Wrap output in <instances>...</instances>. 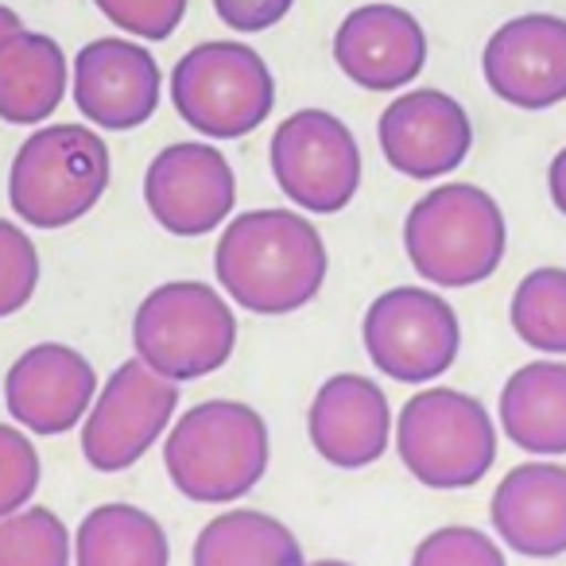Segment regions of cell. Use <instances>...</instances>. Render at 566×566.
Masks as SVG:
<instances>
[{
  "instance_id": "cell-1",
  "label": "cell",
  "mask_w": 566,
  "mask_h": 566,
  "mask_svg": "<svg viewBox=\"0 0 566 566\" xmlns=\"http://www.w3.org/2000/svg\"><path fill=\"white\" fill-rule=\"evenodd\" d=\"M213 272L237 307L280 318L318 300L331 272V252L303 213L268 206L237 213L221 226Z\"/></svg>"
},
{
  "instance_id": "cell-2",
  "label": "cell",
  "mask_w": 566,
  "mask_h": 566,
  "mask_svg": "<svg viewBox=\"0 0 566 566\" xmlns=\"http://www.w3.org/2000/svg\"><path fill=\"white\" fill-rule=\"evenodd\" d=\"M272 462L268 423L241 400H202L175 416L164 442L171 485L195 504H233L260 485Z\"/></svg>"
},
{
  "instance_id": "cell-3",
  "label": "cell",
  "mask_w": 566,
  "mask_h": 566,
  "mask_svg": "<svg viewBox=\"0 0 566 566\" xmlns=\"http://www.w3.org/2000/svg\"><path fill=\"white\" fill-rule=\"evenodd\" d=\"M408 264L442 292L485 283L509 252V221L496 198L473 182L427 190L403 218Z\"/></svg>"
},
{
  "instance_id": "cell-4",
  "label": "cell",
  "mask_w": 566,
  "mask_h": 566,
  "mask_svg": "<svg viewBox=\"0 0 566 566\" xmlns=\"http://www.w3.org/2000/svg\"><path fill=\"white\" fill-rule=\"evenodd\" d=\"M113 159L90 125H48L17 148L9 167L12 213L28 229H66L109 190Z\"/></svg>"
},
{
  "instance_id": "cell-5",
  "label": "cell",
  "mask_w": 566,
  "mask_h": 566,
  "mask_svg": "<svg viewBox=\"0 0 566 566\" xmlns=\"http://www.w3.org/2000/svg\"><path fill=\"white\" fill-rule=\"evenodd\" d=\"M133 349L151 373L187 385L229 365L237 315L202 280H167L151 287L133 315Z\"/></svg>"
},
{
  "instance_id": "cell-6",
  "label": "cell",
  "mask_w": 566,
  "mask_h": 566,
  "mask_svg": "<svg viewBox=\"0 0 566 566\" xmlns=\"http://www.w3.org/2000/svg\"><path fill=\"white\" fill-rule=\"evenodd\" d=\"M403 470L427 489H470L496 462V423L462 388H419L392 423Z\"/></svg>"
},
{
  "instance_id": "cell-7",
  "label": "cell",
  "mask_w": 566,
  "mask_h": 566,
  "mask_svg": "<svg viewBox=\"0 0 566 566\" xmlns=\"http://www.w3.org/2000/svg\"><path fill=\"white\" fill-rule=\"evenodd\" d=\"M171 105L198 136L241 140L275 105V78L249 43L210 40L190 48L171 71Z\"/></svg>"
},
{
  "instance_id": "cell-8",
  "label": "cell",
  "mask_w": 566,
  "mask_h": 566,
  "mask_svg": "<svg viewBox=\"0 0 566 566\" xmlns=\"http://www.w3.org/2000/svg\"><path fill=\"white\" fill-rule=\"evenodd\" d=\"M361 342L373 369L388 380L431 385L458 361L462 323L447 295L400 283L369 303L361 318Z\"/></svg>"
},
{
  "instance_id": "cell-9",
  "label": "cell",
  "mask_w": 566,
  "mask_h": 566,
  "mask_svg": "<svg viewBox=\"0 0 566 566\" xmlns=\"http://www.w3.org/2000/svg\"><path fill=\"white\" fill-rule=\"evenodd\" d=\"M268 164L292 206L307 213H342L361 190V148L342 117L300 109L272 133Z\"/></svg>"
},
{
  "instance_id": "cell-10",
  "label": "cell",
  "mask_w": 566,
  "mask_h": 566,
  "mask_svg": "<svg viewBox=\"0 0 566 566\" xmlns=\"http://www.w3.org/2000/svg\"><path fill=\"white\" fill-rule=\"evenodd\" d=\"M179 385L151 373L140 357H128L97 388L82 419V458L97 473H120L136 465L175 423Z\"/></svg>"
},
{
  "instance_id": "cell-11",
  "label": "cell",
  "mask_w": 566,
  "mask_h": 566,
  "mask_svg": "<svg viewBox=\"0 0 566 566\" xmlns=\"http://www.w3.org/2000/svg\"><path fill=\"white\" fill-rule=\"evenodd\" d=\"M144 206L171 237H206L237 206V175L213 144H167L144 171Z\"/></svg>"
},
{
  "instance_id": "cell-12",
  "label": "cell",
  "mask_w": 566,
  "mask_h": 566,
  "mask_svg": "<svg viewBox=\"0 0 566 566\" xmlns=\"http://www.w3.org/2000/svg\"><path fill=\"white\" fill-rule=\"evenodd\" d=\"M377 140L392 171L431 182L465 164L473 148V125L458 97L442 90H408L385 105Z\"/></svg>"
},
{
  "instance_id": "cell-13",
  "label": "cell",
  "mask_w": 566,
  "mask_h": 566,
  "mask_svg": "<svg viewBox=\"0 0 566 566\" xmlns=\"http://www.w3.org/2000/svg\"><path fill=\"white\" fill-rule=\"evenodd\" d=\"M164 71L156 55L133 40L105 35L74 55V105L90 125L128 133L156 117Z\"/></svg>"
},
{
  "instance_id": "cell-14",
  "label": "cell",
  "mask_w": 566,
  "mask_h": 566,
  "mask_svg": "<svg viewBox=\"0 0 566 566\" xmlns=\"http://www.w3.org/2000/svg\"><path fill=\"white\" fill-rule=\"evenodd\" d=\"M485 82L512 109H555L566 102V20L527 12L501 24L481 55Z\"/></svg>"
},
{
  "instance_id": "cell-15",
  "label": "cell",
  "mask_w": 566,
  "mask_h": 566,
  "mask_svg": "<svg viewBox=\"0 0 566 566\" xmlns=\"http://www.w3.org/2000/svg\"><path fill=\"white\" fill-rule=\"evenodd\" d=\"M97 388V369L86 354L63 342H40L4 373V408L17 427L51 439L86 419Z\"/></svg>"
},
{
  "instance_id": "cell-16",
  "label": "cell",
  "mask_w": 566,
  "mask_h": 566,
  "mask_svg": "<svg viewBox=\"0 0 566 566\" xmlns=\"http://www.w3.org/2000/svg\"><path fill=\"white\" fill-rule=\"evenodd\" d=\"M334 63L354 86L392 94L427 66V32L400 4H361L334 32Z\"/></svg>"
},
{
  "instance_id": "cell-17",
  "label": "cell",
  "mask_w": 566,
  "mask_h": 566,
  "mask_svg": "<svg viewBox=\"0 0 566 566\" xmlns=\"http://www.w3.org/2000/svg\"><path fill=\"white\" fill-rule=\"evenodd\" d=\"M392 403L377 380L361 373H334L323 380L307 411L311 447L338 470H365L392 447Z\"/></svg>"
},
{
  "instance_id": "cell-18",
  "label": "cell",
  "mask_w": 566,
  "mask_h": 566,
  "mask_svg": "<svg viewBox=\"0 0 566 566\" xmlns=\"http://www.w3.org/2000/svg\"><path fill=\"white\" fill-rule=\"evenodd\" d=\"M496 539L524 558L566 555V465L535 458L512 465L489 501Z\"/></svg>"
},
{
  "instance_id": "cell-19",
  "label": "cell",
  "mask_w": 566,
  "mask_h": 566,
  "mask_svg": "<svg viewBox=\"0 0 566 566\" xmlns=\"http://www.w3.org/2000/svg\"><path fill=\"white\" fill-rule=\"evenodd\" d=\"M496 419L504 439L524 454H566V361L543 357V361L520 365L501 388Z\"/></svg>"
},
{
  "instance_id": "cell-20",
  "label": "cell",
  "mask_w": 566,
  "mask_h": 566,
  "mask_svg": "<svg viewBox=\"0 0 566 566\" xmlns=\"http://www.w3.org/2000/svg\"><path fill=\"white\" fill-rule=\"evenodd\" d=\"M66 55L43 32H12L0 43V120L40 125L66 97Z\"/></svg>"
},
{
  "instance_id": "cell-21",
  "label": "cell",
  "mask_w": 566,
  "mask_h": 566,
  "mask_svg": "<svg viewBox=\"0 0 566 566\" xmlns=\"http://www.w3.org/2000/svg\"><path fill=\"white\" fill-rule=\"evenodd\" d=\"M190 566H307V555L283 520L260 509H229L198 532Z\"/></svg>"
},
{
  "instance_id": "cell-22",
  "label": "cell",
  "mask_w": 566,
  "mask_h": 566,
  "mask_svg": "<svg viewBox=\"0 0 566 566\" xmlns=\"http://www.w3.org/2000/svg\"><path fill=\"white\" fill-rule=\"evenodd\" d=\"M74 566H171V543L151 512L109 501L74 532Z\"/></svg>"
},
{
  "instance_id": "cell-23",
  "label": "cell",
  "mask_w": 566,
  "mask_h": 566,
  "mask_svg": "<svg viewBox=\"0 0 566 566\" xmlns=\"http://www.w3.org/2000/svg\"><path fill=\"white\" fill-rule=\"evenodd\" d=\"M516 338L535 354H566V268H535L516 283L509 303Z\"/></svg>"
},
{
  "instance_id": "cell-24",
  "label": "cell",
  "mask_w": 566,
  "mask_h": 566,
  "mask_svg": "<svg viewBox=\"0 0 566 566\" xmlns=\"http://www.w3.org/2000/svg\"><path fill=\"white\" fill-rule=\"evenodd\" d=\"M0 566H74V535L43 504L0 516Z\"/></svg>"
},
{
  "instance_id": "cell-25",
  "label": "cell",
  "mask_w": 566,
  "mask_h": 566,
  "mask_svg": "<svg viewBox=\"0 0 566 566\" xmlns=\"http://www.w3.org/2000/svg\"><path fill=\"white\" fill-rule=\"evenodd\" d=\"M40 287V249L17 221L0 218V318H12L32 303Z\"/></svg>"
},
{
  "instance_id": "cell-26",
  "label": "cell",
  "mask_w": 566,
  "mask_h": 566,
  "mask_svg": "<svg viewBox=\"0 0 566 566\" xmlns=\"http://www.w3.org/2000/svg\"><path fill=\"white\" fill-rule=\"evenodd\" d=\"M411 566H509V558L501 539L485 535L481 527L447 524L416 543Z\"/></svg>"
},
{
  "instance_id": "cell-27",
  "label": "cell",
  "mask_w": 566,
  "mask_h": 566,
  "mask_svg": "<svg viewBox=\"0 0 566 566\" xmlns=\"http://www.w3.org/2000/svg\"><path fill=\"white\" fill-rule=\"evenodd\" d=\"M43 462L24 427L0 423V516L28 509L40 489Z\"/></svg>"
},
{
  "instance_id": "cell-28",
  "label": "cell",
  "mask_w": 566,
  "mask_h": 566,
  "mask_svg": "<svg viewBox=\"0 0 566 566\" xmlns=\"http://www.w3.org/2000/svg\"><path fill=\"white\" fill-rule=\"evenodd\" d=\"M102 17L136 40H171L187 17V0H94Z\"/></svg>"
},
{
  "instance_id": "cell-29",
  "label": "cell",
  "mask_w": 566,
  "mask_h": 566,
  "mask_svg": "<svg viewBox=\"0 0 566 566\" xmlns=\"http://www.w3.org/2000/svg\"><path fill=\"white\" fill-rule=\"evenodd\" d=\"M295 0H213V12L221 17V24L233 32H268L292 12Z\"/></svg>"
},
{
  "instance_id": "cell-30",
  "label": "cell",
  "mask_w": 566,
  "mask_h": 566,
  "mask_svg": "<svg viewBox=\"0 0 566 566\" xmlns=\"http://www.w3.org/2000/svg\"><path fill=\"white\" fill-rule=\"evenodd\" d=\"M547 195L555 202V210L566 218V148H558L547 167Z\"/></svg>"
},
{
  "instance_id": "cell-31",
  "label": "cell",
  "mask_w": 566,
  "mask_h": 566,
  "mask_svg": "<svg viewBox=\"0 0 566 566\" xmlns=\"http://www.w3.org/2000/svg\"><path fill=\"white\" fill-rule=\"evenodd\" d=\"M20 28H24V24H20V17H17V12H12V9H4V4H0V43L9 40L12 32H20Z\"/></svg>"
},
{
  "instance_id": "cell-32",
  "label": "cell",
  "mask_w": 566,
  "mask_h": 566,
  "mask_svg": "<svg viewBox=\"0 0 566 566\" xmlns=\"http://www.w3.org/2000/svg\"><path fill=\"white\" fill-rule=\"evenodd\" d=\"M307 566H354V563H342V558H318V563H307Z\"/></svg>"
}]
</instances>
